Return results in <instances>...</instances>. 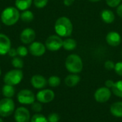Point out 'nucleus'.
I'll use <instances>...</instances> for the list:
<instances>
[{
	"label": "nucleus",
	"mask_w": 122,
	"mask_h": 122,
	"mask_svg": "<svg viewBox=\"0 0 122 122\" xmlns=\"http://www.w3.org/2000/svg\"><path fill=\"white\" fill-rule=\"evenodd\" d=\"M54 30L60 37H69L72 34L73 25L68 17L61 16L55 22Z\"/></svg>",
	"instance_id": "obj_1"
},
{
	"label": "nucleus",
	"mask_w": 122,
	"mask_h": 122,
	"mask_svg": "<svg viewBox=\"0 0 122 122\" xmlns=\"http://www.w3.org/2000/svg\"><path fill=\"white\" fill-rule=\"evenodd\" d=\"M19 18L20 14L19 9L13 6L5 8L1 14V20L2 23L6 26H12L15 24Z\"/></svg>",
	"instance_id": "obj_2"
},
{
	"label": "nucleus",
	"mask_w": 122,
	"mask_h": 122,
	"mask_svg": "<svg viewBox=\"0 0 122 122\" xmlns=\"http://www.w3.org/2000/svg\"><path fill=\"white\" fill-rule=\"evenodd\" d=\"M66 69L71 74H79L83 69V61L81 58L75 54L69 55L65 61Z\"/></svg>",
	"instance_id": "obj_3"
},
{
	"label": "nucleus",
	"mask_w": 122,
	"mask_h": 122,
	"mask_svg": "<svg viewBox=\"0 0 122 122\" xmlns=\"http://www.w3.org/2000/svg\"><path fill=\"white\" fill-rule=\"evenodd\" d=\"M24 74L21 69H15L9 71L4 76V82L5 84L15 86L19 84L23 79Z\"/></svg>",
	"instance_id": "obj_4"
},
{
	"label": "nucleus",
	"mask_w": 122,
	"mask_h": 122,
	"mask_svg": "<svg viewBox=\"0 0 122 122\" xmlns=\"http://www.w3.org/2000/svg\"><path fill=\"white\" fill-rule=\"evenodd\" d=\"M15 111V103L11 98H4L0 100V117H8Z\"/></svg>",
	"instance_id": "obj_5"
},
{
	"label": "nucleus",
	"mask_w": 122,
	"mask_h": 122,
	"mask_svg": "<svg viewBox=\"0 0 122 122\" xmlns=\"http://www.w3.org/2000/svg\"><path fill=\"white\" fill-rule=\"evenodd\" d=\"M16 99L21 104L31 105L35 102L36 97L32 91L29 89H22L18 92Z\"/></svg>",
	"instance_id": "obj_6"
},
{
	"label": "nucleus",
	"mask_w": 122,
	"mask_h": 122,
	"mask_svg": "<svg viewBox=\"0 0 122 122\" xmlns=\"http://www.w3.org/2000/svg\"><path fill=\"white\" fill-rule=\"evenodd\" d=\"M63 46V40L58 35H51L49 36L45 42L46 48L51 51H56Z\"/></svg>",
	"instance_id": "obj_7"
},
{
	"label": "nucleus",
	"mask_w": 122,
	"mask_h": 122,
	"mask_svg": "<svg viewBox=\"0 0 122 122\" xmlns=\"http://www.w3.org/2000/svg\"><path fill=\"white\" fill-rule=\"evenodd\" d=\"M55 97L54 92L51 89H41L36 95V100L41 104H47L54 100Z\"/></svg>",
	"instance_id": "obj_8"
},
{
	"label": "nucleus",
	"mask_w": 122,
	"mask_h": 122,
	"mask_svg": "<svg viewBox=\"0 0 122 122\" xmlns=\"http://www.w3.org/2000/svg\"><path fill=\"white\" fill-rule=\"evenodd\" d=\"M14 117L16 122H29L31 120L30 112L24 107H20L15 109Z\"/></svg>",
	"instance_id": "obj_9"
},
{
	"label": "nucleus",
	"mask_w": 122,
	"mask_h": 122,
	"mask_svg": "<svg viewBox=\"0 0 122 122\" xmlns=\"http://www.w3.org/2000/svg\"><path fill=\"white\" fill-rule=\"evenodd\" d=\"M111 96H112V92L110 89L106 86L99 88L94 94L95 100L99 103L107 102L111 98Z\"/></svg>",
	"instance_id": "obj_10"
},
{
	"label": "nucleus",
	"mask_w": 122,
	"mask_h": 122,
	"mask_svg": "<svg viewBox=\"0 0 122 122\" xmlns=\"http://www.w3.org/2000/svg\"><path fill=\"white\" fill-rule=\"evenodd\" d=\"M46 46L41 42L34 41L32 42L29 48L30 54L34 56H41L46 52Z\"/></svg>",
	"instance_id": "obj_11"
},
{
	"label": "nucleus",
	"mask_w": 122,
	"mask_h": 122,
	"mask_svg": "<svg viewBox=\"0 0 122 122\" xmlns=\"http://www.w3.org/2000/svg\"><path fill=\"white\" fill-rule=\"evenodd\" d=\"M36 37V33L31 28L24 29L20 34V40L24 44L32 43Z\"/></svg>",
	"instance_id": "obj_12"
},
{
	"label": "nucleus",
	"mask_w": 122,
	"mask_h": 122,
	"mask_svg": "<svg viewBox=\"0 0 122 122\" xmlns=\"http://www.w3.org/2000/svg\"><path fill=\"white\" fill-rule=\"evenodd\" d=\"M47 84H48V82H47V80L46 79V78L39 74L34 75L31 79V86L36 89H44L47 85Z\"/></svg>",
	"instance_id": "obj_13"
},
{
	"label": "nucleus",
	"mask_w": 122,
	"mask_h": 122,
	"mask_svg": "<svg viewBox=\"0 0 122 122\" xmlns=\"http://www.w3.org/2000/svg\"><path fill=\"white\" fill-rule=\"evenodd\" d=\"M11 44L9 38L4 34H0V55L8 54L11 49Z\"/></svg>",
	"instance_id": "obj_14"
},
{
	"label": "nucleus",
	"mask_w": 122,
	"mask_h": 122,
	"mask_svg": "<svg viewBox=\"0 0 122 122\" xmlns=\"http://www.w3.org/2000/svg\"><path fill=\"white\" fill-rule=\"evenodd\" d=\"M107 42L112 46H118L122 42L121 35L117 31H110L106 36Z\"/></svg>",
	"instance_id": "obj_15"
},
{
	"label": "nucleus",
	"mask_w": 122,
	"mask_h": 122,
	"mask_svg": "<svg viewBox=\"0 0 122 122\" xmlns=\"http://www.w3.org/2000/svg\"><path fill=\"white\" fill-rule=\"evenodd\" d=\"M101 18L106 24H112L115 20V14L109 9H104L101 12Z\"/></svg>",
	"instance_id": "obj_16"
},
{
	"label": "nucleus",
	"mask_w": 122,
	"mask_h": 122,
	"mask_svg": "<svg viewBox=\"0 0 122 122\" xmlns=\"http://www.w3.org/2000/svg\"><path fill=\"white\" fill-rule=\"evenodd\" d=\"M80 76L76 74H72L68 75L65 79H64V83L65 84L69 86V87H73L77 85L79 81H80Z\"/></svg>",
	"instance_id": "obj_17"
},
{
	"label": "nucleus",
	"mask_w": 122,
	"mask_h": 122,
	"mask_svg": "<svg viewBox=\"0 0 122 122\" xmlns=\"http://www.w3.org/2000/svg\"><path fill=\"white\" fill-rule=\"evenodd\" d=\"M110 112L113 116L122 118V102L114 103L110 107Z\"/></svg>",
	"instance_id": "obj_18"
},
{
	"label": "nucleus",
	"mask_w": 122,
	"mask_h": 122,
	"mask_svg": "<svg viewBox=\"0 0 122 122\" xmlns=\"http://www.w3.org/2000/svg\"><path fill=\"white\" fill-rule=\"evenodd\" d=\"M33 0H16L15 6L16 8L21 11L28 10L29 8L31 6Z\"/></svg>",
	"instance_id": "obj_19"
},
{
	"label": "nucleus",
	"mask_w": 122,
	"mask_h": 122,
	"mask_svg": "<svg viewBox=\"0 0 122 122\" xmlns=\"http://www.w3.org/2000/svg\"><path fill=\"white\" fill-rule=\"evenodd\" d=\"M15 89L14 86L4 84L2 87V94L6 98H12L15 94Z\"/></svg>",
	"instance_id": "obj_20"
},
{
	"label": "nucleus",
	"mask_w": 122,
	"mask_h": 122,
	"mask_svg": "<svg viewBox=\"0 0 122 122\" xmlns=\"http://www.w3.org/2000/svg\"><path fill=\"white\" fill-rule=\"evenodd\" d=\"M76 41L71 38H68L66 39L65 40L63 41V46L62 47L67 51H71L74 50L76 47Z\"/></svg>",
	"instance_id": "obj_21"
},
{
	"label": "nucleus",
	"mask_w": 122,
	"mask_h": 122,
	"mask_svg": "<svg viewBox=\"0 0 122 122\" xmlns=\"http://www.w3.org/2000/svg\"><path fill=\"white\" fill-rule=\"evenodd\" d=\"M112 91L117 97L122 98V80L114 82L113 86L112 87Z\"/></svg>",
	"instance_id": "obj_22"
},
{
	"label": "nucleus",
	"mask_w": 122,
	"mask_h": 122,
	"mask_svg": "<svg viewBox=\"0 0 122 122\" xmlns=\"http://www.w3.org/2000/svg\"><path fill=\"white\" fill-rule=\"evenodd\" d=\"M20 19L26 23L31 22L34 19V14L29 10H25L20 14Z\"/></svg>",
	"instance_id": "obj_23"
},
{
	"label": "nucleus",
	"mask_w": 122,
	"mask_h": 122,
	"mask_svg": "<svg viewBox=\"0 0 122 122\" xmlns=\"http://www.w3.org/2000/svg\"><path fill=\"white\" fill-rule=\"evenodd\" d=\"M47 82L51 87H56L60 85L61 79L57 76H51L49 78Z\"/></svg>",
	"instance_id": "obj_24"
},
{
	"label": "nucleus",
	"mask_w": 122,
	"mask_h": 122,
	"mask_svg": "<svg viewBox=\"0 0 122 122\" xmlns=\"http://www.w3.org/2000/svg\"><path fill=\"white\" fill-rule=\"evenodd\" d=\"M30 122H49L47 118L40 113H36L31 117Z\"/></svg>",
	"instance_id": "obj_25"
},
{
	"label": "nucleus",
	"mask_w": 122,
	"mask_h": 122,
	"mask_svg": "<svg viewBox=\"0 0 122 122\" xmlns=\"http://www.w3.org/2000/svg\"><path fill=\"white\" fill-rule=\"evenodd\" d=\"M11 64L15 69H21L24 66V61L20 57L15 56L11 60Z\"/></svg>",
	"instance_id": "obj_26"
},
{
	"label": "nucleus",
	"mask_w": 122,
	"mask_h": 122,
	"mask_svg": "<svg viewBox=\"0 0 122 122\" xmlns=\"http://www.w3.org/2000/svg\"><path fill=\"white\" fill-rule=\"evenodd\" d=\"M17 55H19L20 57H24L28 54V49L24 46H19L16 49Z\"/></svg>",
	"instance_id": "obj_27"
},
{
	"label": "nucleus",
	"mask_w": 122,
	"mask_h": 122,
	"mask_svg": "<svg viewBox=\"0 0 122 122\" xmlns=\"http://www.w3.org/2000/svg\"><path fill=\"white\" fill-rule=\"evenodd\" d=\"M31 109H32V111H34L36 113H40L42 111V109H43L41 103H40L39 102H34L31 104Z\"/></svg>",
	"instance_id": "obj_28"
},
{
	"label": "nucleus",
	"mask_w": 122,
	"mask_h": 122,
	"mask_svg": "<svg viewBox=\"0 0 122 122\" xmlns=\"http://www.w3.org/2000/svg\"><path fill=\"white\" fill-rule=\"evenodd\" d=\"M48 4V0H34V6L38 9H42L46 6Z\"/></svg>",
	"instance_id": "obj_29"
},
{
	"label": "nucleus",
	"mask_w": 122,
	"mask_h": 122,
	"mask_svg": "<svg viewBox=\"0 0 122 122\" xmlns=\"http://www.w3.org/2000/svg\"><path fill=\"white\" fill-rule=\"evenodd\" d=\"M49 122H58L60 119V117L56 113H51L47 117Z\"/></svg>",
	"instance_id": "obj_30"
},
{
	"label": "nucleus",
	"mask_w": 122,
	"mask_h": 122,
	"mask_svg": "<svg viewBox=\"0 0 122 122\" xmlns=\"http://www.w3.org/2000/svg\"><path fill=\"white\" fill-rule=\"evenodd\" d=\"M106 2L110 7H117L121 4L122 0H106Z\"/></svg>",
	"instance_id": "obj_31"
},
{
	"label": "nucleus",
	"mask_w": 122,
	"mask_h": 122,
	"mask_svg": "<svg viewBox=\"0 0 122 122\" xmlns=\"http://www.w3.org/2000/svg\"><path fill=\"white\" fill-rule=\"evenodd\" d=\"M114 71L118 75L122 76V61H119L115 64Z\"/></svg>",
	"instance_id": "obj_32"
},
{
	"label": "nucleus",
	"mask_w": 122,
	"mask_h": 122,
	"mask_svg": "<svg viewBox=\"0 0 122 122\" xmlns=\"http://www.w3.org/2000/svg\"><path fill=\"white\" fill-rule=\"evenodd\" d=\"M104 67L106 68V69L107 70H113L114 69L115 67V64L111 61V60H108L104 63Z\"/></svg>",
	"instance_id": "obj_33"
},
{
	"label": "nucleus",
	"mask_w": 122,
	"mask_h": 122,
	"mask_svg": "<svg viewBox=\"0 0 122 122\" xmlns=\"http://www.w3.org/2000/svg\"><path fill=\"white\" fill-rule=\"evenodd\" d=\"M8 54H9V56L13 57V58L15 57V56H16V55H17L16 49H14V48H11V49H9V52H8Z\"/></svg>",
	"instance_id": "obj_34"
},
{
	"label": "nucleus",
	"mask_w": 122,
	"mask_h": 122,
	"mask_svg": "<svg viewBox=\"0 0 122 122\" xmlns=\"http://www.w3.org/2000/svg\"><path fill=\"white\" fill-rule=\"evenodd\" d=\"M114 84V81L109 79V80L106 81V82H105V86H106V87H107V88H109V89H112V87L113 86Z\"/></svg>",
	"instance_id": "obj_35"
},
{
	"label": "nucleus",
	"mask_w": 122,
	"mask_h": 122,
	"mask_svg": "<svg viewBox=\"0 0 122 122\" xmlns=\"http://www.w3.org/2000/svg\"><path fill=\"white\" fill-rule=\"evenodd\" d=\"M117 13L118 14L119 16H120L121 18H122V4H120L117 9Z\"/></svg>",
	"instance_id": "obj_36"
},
{
	"label": "nucleus",
	"mask_w": 122,
	"mask_h": 122,
	"mask_svg": "<svg viewBox=\"0 0 122 122\" xmlns=\"http://www.w3.org/2000/svg\"><path fill=\"white\" fill-rule=\"evenodd\" d=\"M75 0H64V4L66 6H70L73 4Z\"/></svg>",
	"instance_id": "obj_37"
},
{
	"label": "nucleus",
	"mask_w": 122,
	"mask_h": 122,
	"mask_svg": "<svg viewBox=\"0 0 122 122\" xmlns=\"http://www.w3.org/2000/svg\"><path fill=\"white\" fill-rule=\"evenodd\" d=\"M89 1H90L92 2H97V1H99L100 0H89Z\"/></svg>",
	"instance_id": "obj_38"
},
{
	"label": "nucleus",
	"mask_w": 122,
	"mask_h": 122,
	"mask_svg": "<svg viewBox=\"0 0 122 122\" xmlns=\"http://www.w3.org/2000/svg\"><path fill=\"white\" fill-rule=\"evenodd\" d=\"M0 122H4V121H3V119L0 117Z\"/></svg>",
	"instance_id": "obj_39"
},
{
	"label": "nucleus",
	"mask_w": 122,
	"mask_h": 122,
	"mask_svg": "<svg viewBox=\"0 0 122 122\" xmlns=\"http://www.w3.org/2000/svg\"><path fill=\"white\" fill-rule=\"evenodd\" d=\"M1 68H0V76H1Z\"/></svg>",
	"instance_id": "obj_40"
},
{
	"label": "nucleus",
	"mask_w": 122,
	"mask_h": 122,
	"mask_svg": "<svg viewBox=\"0 0 122 122\" xmlns=\"http://www.w3.org/2000/svg\"></svg>",
	"instance_id": "obj_41"
}]
</instances>
